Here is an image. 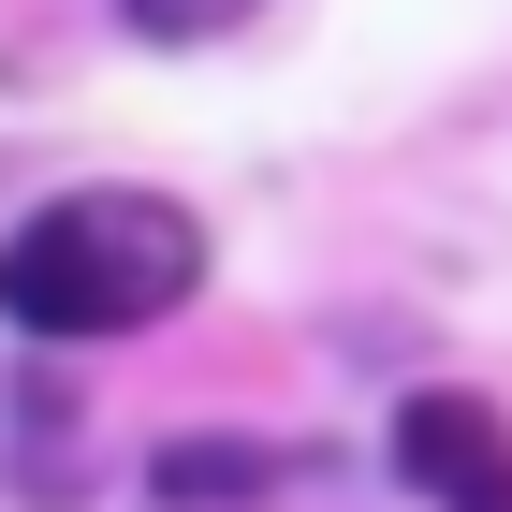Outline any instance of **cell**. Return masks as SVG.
Wrapping results in <instances>:
<instances>
[{"mask_svg": "<svg viewBox=\"0 0 512 512\" xmlns=\"http://www.w3.org/2000/svg\"><path fill=\"white\" fill-rule=\"evenodd\" d=\"M205 293V220L176 191H59L0 235V322L15 337H147Z\"/></svg>", "mask_w": 512, "mask_h": 512, "instance_id": "1", "label": "cell"}, {"mask_svg": "<svg viewBox=\"0 0 512 512\" xmlns=\"http://www.w3.org/2000/svg\"><path fill=\"white\" fill-rule=\"evenodd\" d=\"M395 469L425 483L439 512H512V425L483 395H410L395 410Z\"/></svg>", "mask_w": 512, "mask_h": 512, "instance_id": "2", "label": "cell"}, {"mask_svg": "<svg viewBox=\"0 0 512 512\" xmlns=\"http://www.w3.org/2000/svg\"><path fill=\"white\" fill-rule=\"evenodd\" d=\"M118 15H132L147 44H220V30H249L264 0H118Z\"/></svg>", "mask_w": 512, "mask_h": 512, "instance_id": "3", "label": "cell"}, {"mask_svg": "<svg viewBox=\"0 0 512 512\" xmlns=\"http://www.w3.org/2000/svg\"><path fill=\"white\" fill-rule=\"evenodd\" d=\"M161 483H176V498H220V483H264V469H249V454H161Z\"/></svg>", "mask_w": 512, "mask_h": 512, "instance_id": "4", "label": "cell"}]
</instances>
